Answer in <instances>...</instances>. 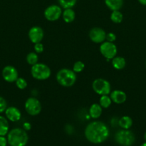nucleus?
Returning <instances> with one entry per match:
<instances>
[{
	"mask_svg": "<svg viewBox=\"0 0 146 146\" xmlns=\"http://www.w3.org/2000/svg\"><path fill=\"white\" fill-rule=\"evenodd\" d=\"M84 135L89 142L100 144L104 142L110 135V130L105 123L101 121H92L86 126Z\"/></svg>",
	"mask_w": 146,
	"mask_h": 146,
	"instance_id": "obj_1",
	"label": "nucleus"
},
{
	"mask_svg": "<svg viewBox=\"0 0 146 146\" xmlns=\"http://www.w3.org/2000/svg\"><path fill=\"white\" fill-rule=\"evenodd\" d=\"M27 133L23 128H14L8 133L7 141L10 146H25L28 143Z\"/></svg>",
	"mask_w": 146,
	"mask_h": 146,
	"instance_id": "obj_2",
	"label": "nucleus"
},
{
	"mask_svg": "<svg viewBox=\"0 0 146 146\" xmlns=\"http://www.w3.org/2000/svg\"><path fill=\"white\" fill-rule=\"evenodd\" d=\"M56 79L62 86L71 87L77 81V75L73 70L62 68L57 73Z\"/></svg>",
	"mask_w": 146,
	"mask_h": 146,
	"instance_id": "obj_3",
	"label": "nucleus"
},
{
	"mask_svg": "<svg viewBox=\"0 0 146 146\" xmlns=\"http://www.w3.org/2000/svg\"><path fill=\"white\" fill-rule=\"evenodd\" d=\"M31 74L34 78L39 81L48 79L51 76V69L46 64L37 63L31 66Z\"/></svg>",
	"mask_w": 146,
	"mask_h": 146,
	"instance_id": "obj_4",
	"label": "nucleus"
},
{
	"mask_svg": "<svg viewBox=\"0 0 146 146\" xmlns=\"http://www.w3.org/2000/svg\"><path fill=\"white\" fill-rule=\"evenodd\" d=\"M115 141L121 146H131L135 143V136L129 129H122L115 133Z\"/></svg>",
	"mask_w": 146,
	"mask_h": 146,
	"instance_id": "obj_5",
	"label": "nucleus"
},
{
	"mask_svg": "<svg viewBox=\"0 0 146 146\" xmlns=\"http://www.w3.org/2000/svg\"><path fill=\"white\" fill-rule=\"evenodd\" d=\"M94 92L100 96L109 95L111 93V85L107 80L104 78H96L92 84Z\"/></svg>",
	"mask_w": 146,
	"mask_h": 146,
	"instance_id": "obj_6",
	"label": "nucleus"
},
{
	"mask_svg": "<svg viewBox=\"0 0 146 146\" xmlns=\"http://www.w3.org/2000/svg\"><path fill=\"white\" fill-rule=\"evenodd\" d=\"M24 108L27 113L30 115H37L41 113L42 104L35 97H29L24 104Z\"/></svg>",
	"mask_w": 146,
	"mask_h": 146,
	"instance_id": "obj_7",
	"label": "nucleus"
},
{
	"mask_svg": "<svg viewBox=\"0 0 146 146\" xmlns=\"http://www.w3.org/2000/svg\"><path fill=\"white\" fill-rule=\"evenodd\" d=\"M100 51L107 61H109L116 56L117 54V48L113 42L104 41L100 46Z\"/></svg>",
	"mask_w": 146,
	"mask_h": 146,
	"instance_id": "obj_8",
	"label": "nucleus"
},
{
	"mask_svg": "<svg viewBox=\"0 0 146 146\" xmlns=\"http://www.w3.org/2000/svg\"><path fill=\"white\" fill-rule=\"evenodd\" d=\"M62 14V7L59 5L52 4L45 9L44 12V17L50 21H55L61 17Z\"/></svg>",
	"mask_w": 146,
	"mask_h": 146,
	"instance_id": "obj_9",
	"label": "nucleus"
},
{
	"mask_svg": "<svg viewBox=\"0 0 146 146\" xmlns=\"http://www.w3.org/2000/svg\"><path fill=\"white\" fill-rule=\"evenodd\" d=\"M106 32L100 27H94L89 32V37L92 42L102 44L106 40Z\"/></svg>",
	"mask_w": 146,
	"mask_h": 146,
	"instance_id": "obj_10",
	"label": "nucleus"
},
{
	"mask_svg": "<svg viewBox=\"0 0 146 146\" xmlns=\"http://www.w3.org/2000/svg\"><path fill=\"white\" fill-rule=\"evenodd\" d=\"M4 81L8 83L15 82L16 80L19 78L18 71L16 69L15 67L13 66H6L2 69L1 72Z\"/></svg>",
	"mask_w": 146,
	"mask_h": 146,
	"instance_id": "obj_11",
	"label": "nucleus"
},
{
	"mask_svg": "<svg viewBox=\"0 0 146 146\" xmlns=\"http://www.w3.org/2000/svg\"><path fill=\"white\" fill-rule=\"evenodd\" d=\"M28 36L29 40L33 44L41 42L44 38V31L38 26L32 27L28 32Z\"/></svg>",
	"mask_w": 146,
	"mask_h": 146,
	"instance_id": "obj_12",
	"label": "nucleus"
},
{
	"mask_svg": "<svg viewBox=\"0 0 146 146\" xmlns=\"http://www.w3.org/2000/svg\"><path fill=\"white\" fill-rule=\"evenodd\" d=\"M4 113H5L6 118L11 122H17L21 118V113L20 111L14 106L7 108Z\"/></svg>",
	"mask_w": 146,
	"mask_h": 146,
	"instance_id": "obj_13",
	"label": "nucleus"
},
{
	"mask_svg": "<svg viewBox=\"0 0 146 146\" xmlns=\"http://www.w3.org/2000/svg\"><path fill=\"white\" fill-rule=\"evenodd\" d=\"M110 96L112 101L116 104H122L127 100V95L121 90H115L110 93Z\"/></svg>",
	"mask_w": 146,
	"mask_h": 146,
	"instance_id": "obj_14",
	"label": "nucleus"
},
{
	"mask_svg": "<svg viewBox=\"0 0 146 146\" xmlns=\"http://www.w3.org/2000/svg\"><path fill=\"white\" fill-rule=\"evenodd\" d=\"M102 113V108L98 104H93L89 109V115L93 119H97Z\"/></svg>",
	"mask_w": 146,
	"mask_h": 146,
	"instance_id": "obj_15",
	"label": "nucleus"
},
{
	"mask_svg": "<svg viewBox=\"0 0 146 146\" xmlns=\"http://www.w3.org/2000/svg\"><path fill=\"white\" fill-rule=\"evenodd\" d=\"M123 0H104V4L111 11L120 10L123 7Z\"/></svg>",
	"mask_w": 146,
	"mask_h": 146,
	"instance_id": "obj_16",
	"label": "nucleus"
},
{
	"mask_svg": "<svg viewBox=\"0 0 146 146\" xmlns=\"http://www.w3.org/2000/svg\"><path fill=\"white\" fill-rule=\"evenodd\" d=\"M62 19L64 22L70 24V23L74 21V19H75V12L72 9V8L65 9L62 11Z\"/></svg>",
	"mask_w": 146,
	"mask_h": 146,
	"instance_id": "obj_17",
	"label": "nucleus"
},
{
	"mask_svg": "<svg viewBox=\"0 0 146 146\" xmlns=\"http://www.w3.org/2000/svg\"><path fill=\"white\" fill-rule=\"evenodd\" d=\"M112 65L116 70H122L125 67L126 61L123 57L115 56L112 59Z\"/></svg>",
	"mask_w": 146,
	"mask_h": 146,
	"instance_id": "obj_18",
	"label": "nucleus"
},
{
	"mask_svg": "<svg viewBox=\"0 0 146 146\" xmlns=\"http://www.w3.org/2000/svg\"><path fill=\"white\" fill-rule=\"evenodd\" d=\"M133 120L128 115L121 117L118 121V125L122 129H130L133 125Z\"/></svg>",
	"mask_w": 146,
	"mask_h": 146,
	"instance_id": "obj_19",
	"label": "nucleus"
},
{
	"mask_svg": "<svg viewBox=\"0 0 146 146\" xmlns=\"http://www.w3.org/2000/svg\"><path fill=\"white\" fill-rule=\"evenodd\" d=\"M8 119L6 117L0 115V136H5L9 133Z\"/></svg>",
	"mask_w": 146,
	"mask_h": 146,
	"instance_id": "obj_20",
	"label": "nucleus"
},
{
	"mask_svg": "<svg viewBox=\"0 0 146 146\" xmlns=\"http://www.w3.org/2000/svg\"><path fill=\"white\" fill-rule=\"evenodd\" d=\"M110 19L113 23L115 24H120L123 20V15L120 10H115V11H112L110 14Z\"/></svg>",
	"mask_w": 146,
	"mask_h": 146,
	"instance_id": "obj_21",
	"label": "nucleus"
},
{
	"mask_svg": "<svg viewBox=\"0 0 146 146\" xmlns=\"http://www.w3.org/2000/svg\"><path fill=\"white\" fill-rule=\"evenodd\" d=\"M112 100L110 96H108V95L101 96L100 98V105L102 108H107L110 106L112 104Z\"/></svg>",
	"mask_w": 146,
	"mask_h": 146,
	"instance_id": "obj_22",
	"label": "nucleus"
},
{
	"mask_svg": "<svg viewBox=\"0 0 146 146\" xmlns=\"http://www.w3.org/2000/svg\"><path fill=\"white\" fill-rule=\"evenodd\" d=\"M26 60H27V62L28 63L29 65L33 66L38 63V55H37V54L36 52H30L27 55Z\"/></svg>",
	"mask_w": 146,
	"mask_h": 146,
	"instance_id": "obj_23",
	"label": "nucleus"
},
{
	"mask_svg": "<svg viewBox=\"0 0 146 146\" xmlns=\"http://www.w3.org/2000/svg\"><path fill=\"white\" fill-rule=\"evenodd\" d=\"M77 0H58L60 6L64 9L74 7L77 3Z\"/></svg>",
	"mask_w": 146,
	"mask_h": 146,
	"instance_id": "obj_24",
	"label": "nucleus"
},
{
	"mask_svg": "<svg viewBox=\"0 0 146 146\" xmlns=\"http://www.w3.org/2000/svg\"><path fill=\"white\" fill-rule=\"evenodd\" d=\"M16 86H17V88L20 90H24L27 87V82L24 78H21V77H19L15 81Z\"/></svg>",
	"mask_w": 146,
	"mask_h": 146,
	"instance_id": "obj_25",
	"label": "nucleus"
},
{
	"mask_svg": "<svg viewBox=\"0 0 146 146\" xmlns=\"http://www.w3.org/2000/svg\"><path fill=\"white\" fill-rule=\"evenodd\" d=\"M84 64L81 61H77L73 65V68L72 70L74 72L77 74V73H80L84 70Z\"/></svg>",
	"mask_w": 146,
	"mask_h": 146,
	"instance_id": "obj_26",
	"label": "nucleus"
},
{
	"mask_svg": "<svg viewBox=\"0 0 146 146\" xmlns=\"http://www.w3.org/2000/svg\"><path fill=\"white\" fill-rule=\"evenodd\" d=\"M7 108V104L6 100L3 97L0 96V114L4 113Z\"/></svg>",
	"mask_w": 146,
	"mask_h": 146,
	"instance_id": "obj_27",
	"label": "nucleus"
},
{
	"mask_svg": "<svg viewBox=\"0 0 146 146\" xmlns=\"http://www.w3.org/2000/svg\"><path fill=\"white\" fill-rule=\"evenodd\" d=\"M34 49L37 54H41L44 51V45L42 44L41 42L37 43V44H34Z\"/></svg>",
	"mask_w": 146,
	"mask_h": 146,
	"instance_id": "obj_28",
	"label": "nucleus"
},
{
	"mask_svg": "<svg viewBox=\"0 0 146 146\" xmlns=\"http://www.w3.org/2000/svg\"><path fill=\"white\" fill-rule=\"evenodd\" d=\"M116 35L113 32H110L108 34H107L106 35V40L107 41H110V42H114L116 40Z\"/></svg>",
	"mask_w": 146,
	"mask_h": 146,
	"instance_id": "obj_29",
	"label": "nucleus"
},
{
	"mask_svg": "<svg viewBox=\"0 0 146 146\" xmlns=\"http://www.w3.org/2000/svg\"><path fill=\"white\" fill-rule=\"evenodd\" d=\"M8 141L4 136H0V146H7Z\"/></svg>",
	"mask_w": 146,
	"mask_h": 146,
	"instance_id": "obj_30",
	"label": "nucleus"
},
{
	"mask_svg": "<svg viewBox=\"0 0 146 146\" xmlns=\"http://www.w3.org/2000/svg\"><path fill=\"white\" fill-rule=\"evenodd\" d=\"M22 127H23V129L25 130V131H29V130L31 129V124H30L29 122H26V123H24V124H23Z\"/></svg>",
	"mask_w": 146,
	"mask_h": 146,
	"instance_id": "obj_31",
	"label": "nucleus"
},
{
	"mask_svg": "<svg viewBox=\"0 0 146 146\" xmlns=\"http://www.w3.org/2000/svg\"><path fill=\"white\" fill-rule=\"evenodd\" d=\"M142 5L146 6V0H137Z\"/></svg>",
	"mask_w": 146,
	"mask_h": 146,
	"instance_id": "obj_32",
	"label": "nucleus"
},
{
	"mask_svg": "<svg viewBox=\"0 0 146 146\" xmlns=\"http://www.w3.org/2000/svg\"><path fill=\"white\" fill-rule=\"evenodd\" d=\"M144 139H145V142H146V132L145 133V134H144Z\"/></svg>",
	"mask_w": 146,
	"mask_h": 146,
	"instance_id": "obj_33",
	"label": "nucleus"
},
{
	"mask_svg": "<svg viewBox=\"0 0 146 146\" xmlns=\"http://www.w3.org/2000/svg\"><path fill=\"white\" fill-rule=\"evenodd\" d=\"M140 146H146V142H145V143H144L142 144V145H140Z\"/></svg>",
	"mask_w": 146,
	"mask_h": 146,
	"instance_id": "obj_34",
	"label": "nucleus"
},
{
	"mask_svg": "<svg viewBox=\"0 0 146 146\" xmlns=\"http://www.w3.org/2000/svg\"><path fill=\"white\" fill-rule=\"evenodd\" d=\"M145 67H146V63H145Z\"/></svg>",
	"mask_w": 146,
	"mask_h": 146,
	"instance_id": "obj_35",
	"label": "nucleus"
}]
</instances>
